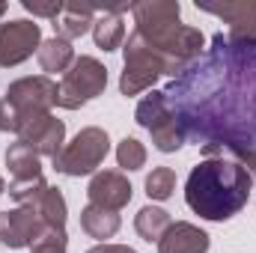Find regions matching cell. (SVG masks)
<instances>
[{"label": "cell", "mask_w": 256, "mask_h": 253, "mask_svg": "<svg viewBox=\"0 0 256 253\" xmlns=\"http://www.w3.org/2000/svg\"><path fill=\"white\" fill-rule=\"evenodd\" d=\"M122 74H120V92L122 96H140V92H149L155 86L158 78L170 74L167 63L143 42V36L137 30H131L122 45ZM173 78V74H170Z\"/></svg>", "instance_id": "cell-6"}, {"label": "cell", "mask_w": 256, "mask_h": 253, "mask_svg": "<svg viewBox=\"0 0 256 253\" xmlns=\"http://www.w3.org/2000/svg\"><path fill=\"white\" fill-rule=\"evenodd\" d=\"M86 253H137V250H134V248H128V244H110V242H104V244L90 248Z\"/></svg>", "instance_id": "cell-24"}, {"label": "cell", "mask_w": 256, "mask_h": 253, "mask_svg": "<svg viewBox=\"0 0 256 253\" xmlns=\"http://www.w3.org/2000/svg\"><path fill=\"white\" fill-rule=\"evenodd\" d=\"M0 194H6V182H3V176H0Z\"/></svg>", "instance_id": "cell-26"}, {"label": "cell", "mask_w": 256, "mask_h": 253, "mask_svg": "<svg viewBox=\"0 0 256 253\" xmlns=\"http://www.w3.org/2000/svg\"><path fill=\"white\" fill-rule=\"evenodd\" d=\"M208 232L188 220L170 224L164 238L158 242V253H208Z\"/></svg>", "instance_id": "cell-13"}, {"label": "cell", "mask_w": 256, "mask_h": 253, "mask_svg": "<svg viewBox=\"0 0 256 253\" xmlns=\"http://www.w3.org/2000/svg\"><path fill=\"white\" fill-rule=\"evenodd\" d=\"M108 152H110L108 131L98 126H86L63 146V152L54 161V170L63 173V176H72V179H78V176H96L98 167L104 164Z\"/></svg>", "instance_id": "cell-5"}, {"label": "cell", "mask_w": 256, "mask_h": 253, "mask_svg": "<svg viewBox=\"0 0 256 253\" xmlns=\"http://www.w3.org/2000/svg\"><path fill=\"white\" fill-rule=\"evenodd\" d=\"M170 224H173V218H170V212H164L161 206H143L137 214H134V230H137V236L143 238V242H161L164 238V232L170 230Z\"/></svg>", "instance_id": "cell-19"}, {"label": "cell", "mask_w": 256, "mask_h": 253, "mask_svg": "<svg viewBox=\"0 0 256 253\" xmlns=\"http://www.w3.org/2000/svg\"><path fill=\"white\" fill-rule=\"evenodd\" d=\"M39 45H42V27L36 21L15 18V21L0 24V66L3 68L30 60L33 54H39Z\"/></svg>", "instance_id": "cell-8"}, {"label": "cell", "mask_w": 256, "mask_h": 253, "mask_svg": "<svg viewBox=\"0 0 256 253\" xmlns=\"http://www.w3.org/2000/svg\"><path fill=\"white\" fill-rule=\"evenodd\" d=\"M126 9L128 6H116V9H104V12L96 15L92 39H96V48H102L104 54L126 45V24H122V12Z\"/></svg>", "instance_id": "cell-14"}, {"label": "cell", "mask_w": 256, "mask_h": 253, "mask_svg": "<svg viewBox=\"0 0 256 253\" xmlns=\"http://www.w3.org/2000/svg\"><path fill=\"white\" fill-rule=\"evenodd\" d=\"M36 60H39V66H42L45 74H57V72L66 74L78 57H74L72 42H66V39H60V36H51V39H42Z\"/></svg>", "instance_id": "cell-18"}, {"label": "cell", "mask_w": 256, "mask_h": 253, "mask_svg": "<svg viewBox=\"0 0 256 253\" xmlns=\"http://www.w3.org/2000/svg\"><path fill=\"white\" fill-rule=\"evenodd\" d=\"M6 9H9V6H6V3H0V18L6 15Z\"/></svg>", "instance_id": "cell-25"}, {"label": "cell", "mask_w": 256, "mask_h": 253, "mask_svg": "<svg viewBox=\"0 0 256 253\" xmlns=\"http://www.w3.org/2000/svg\"><path fill=\"white\" fill-rule=\"evenodd\" d=\"M66 248H68L66 230H45L36 238V244L30 248V253H66Z\"/></svg>", "instance_id": "cell-22"}, {"label": "cell", "mask_w": 256, "mask_h": 253, "mask_svg": "<svg viewBox=\"0 0 256 253\" xmlns=\"http://www.w3.org/2000/svg\"><path fill=\"white\" fill-rule=\"evenodd\" d=\"M134 15V30L143 36V42L167 63L170 74H182L185 66L202 57L206 51V36L179 21L182 6L179 0H143L131 6Z\"/></svg>", "instance_id": "cell-3"}, {"label": "cell", "mask_w": 256, "mask_h": 253, "mask_svg": "<svg viewBox=\"0 0 256 253\" xmlns=\"http://www.w3.org/2000/svg\"><path fill=\"white\" fill-rule=\"evenodd\" d=\"M200 12L218 15L230 24L226 36L242 45H256V0H230V3H200Z\"/></svg>", "instance_id": "cell-10"}, {"label": "cell", "mask_w": 256, "mask_h": 253, "mask_svg": "<svg viewBox=\"0 0 256 253\" xmlns=\"http://www.w3.org/2000/svg\"><path fill=\"white\" fill-rule=\"evenodd\" d=\"M21 6L30 12V15H39V18H57L60 12H63L66 3H60V0H54V3H36V0H21Z\"/></svg>", "instance_id": "cell-23"}, {"label": "cell", "mask_w": 256, "mask_h": 253, "mask_svg": "<svg viewBox=\"0 0 256 253\" xmlns=\"http://www.w3.org/2000/svg\"><path fill=\"white\" fill-rule=\"evenodd\" d=\"M57 92L60 86L48 74H30L18 78L6 86V96L0 98V131L6 134H21L24 128L57 108Z\"/></svg>", "instance_id": "cell-4"}, {"label": "cell", "mask_w": 256, "mask_h": 253, "mask_svg": "<svg viewBox=\"0 0 256 253\" xmlns=\"http://www.w3.org/2000/svg\"><path fill=\"white\" fill-rule=\"evenodd\" d=\"M6 167L12 173V182H33V179L42 176V158L24 140H15L6 149Z\"/></svg>", "instance_id": "cell-16"}, {"label": "cell", "mask_w": 256, "mask_h": 253, "mask_svg": "<svg viewBox=\"0 0 256 253\" xmlns=\"http://www.w3.org/2000/svg\"><path fill=\"white\" fill-rule=\"evenodd\" d=\"M116 164L128 173L143 170L146 167V146L140 140H134V137H122L120 146H116Z\"/></svg>", "instance_id": "cell-21"}, {"label": "cell", "mask_w": 256, "mask_h": 253, "mask_svg": "<svg viewBox=\"0 0 256 253\" xmlns=\"http://www.w3.org/2000/svg\"><path fill=\"white\" fill-rule=\"evenodd\" d=\"M18 140H24L27 146H33L39 152V158L57 161V155L63 152V146H66V122L57 120L54 114H48V116L30 122V126L18 134Z\"/></svg>", "instance_id": "cell-12"}, {"label": "cell", "mask_w": 256, "mask_h": 253, "mask_svg": "<svg viewBox=\"0 0 256 253\" xmlns=\"http://www.w3.org/2000/svg\"><path fill=\"white\" fill-rule=\"evenodd\" d=\"M96 24V6H78V3H66L63 12L54 18V36H60L66 42L80 39L84 33H90Z\"/></svg>", "instance_id": "cell-15"}, {"label": "cell", "mask_w": 256, "mask_h": 253, "mask_svg": "<svg viewBox=\"0 0 256 253\" xmlns=\"http://www.w3.org/2000/svg\"><path fill=\"white\" fill-rule=\"evenodd\" d=\"M173 190H176V173H173V167H155L146 176V196L149 200L164 202V200L173 196Z\"/></svg>", "instance_id": "cell-20"}, {"label": "cell", "mask_w": 256, "mask_h": 253, "mask_svg": "<svg viewBox=\"0 0 256 253\" xmlns=\"http://www.w3.org/2000/svg\"><path fill=\"white\" fill-rule=\"evenodd\" d=\"M254 190V173L232 158H206L185 182V202L202 220L224 224L236 218Z\"/></svg>", "instance_id": "cell-2"}, {"label": "cell", "mask_w": 256, "mask_h": 253, "mask_svg": "<svg viewBox=\"0 0 256 253\" xmlns=\"http://www.w3.org/2000/svg\"><path fill=\"white\" fill-rule=\"evenodd\" d=\"M57 86H60L57 108H63V110H80L84 104H90L92 98H98L104 92V86H108V68H104V63H98L96 57H78Z\"/></svg>", "instance_id": "cell-7"}, {"label": "cell", "mask_w": 256, "mask_h": 253, "mask_svg": "<svg viewBox=\"0 0 256 253\" xmlns=\"http://www.w3.org/2000/svg\"><path fill=\"white\" fill-rule=\"evenodd\" d=\"M120 226H122L120 212L98 208V206H86V208L80 212V230H84L90 238L102 242V244H104V238H114V236L120 232Z\"/></svg>", "instance_id": "cell-17"}, {"label": "cell", "mask_w": 256, "mask_h": 253, "mask_svg": "<svg viewBox=\"0 0 256 253\" xmlns=\"http://www.w3.org/2000/svg\"><path fill=\"white\" fill-rule=\"evenodd\" d=\"M164 96L185 140L206 158H232L256 170V45L214 33L202 57L185 66Z\"/></svg>", "instance_id": "cell-1"}, {"label": "cell", "mask_w": 256, "mask_h": 253, "mask_svg": "<svg viewBox=\"0 0 256 253\" xmlns=\"http://www.w3.org/2000/svg\"><path fill=\"white\" fill-rule=\"evenodd\" d=\"M45 230L48 226L36 212V206H15L9 212H0V244L9 250L33 248Z\"/></svg>", "instance_id": "cell-9"}, {"label": "cell", "mask_w": 256, "mask_h": 253, "mask_svg": "<svg viewBox=\"0 0 256 253\" xmlns=\"http://www.w3.org/2000/svg\"><path fill=\"white\" fill-rule=\"evenodd\" d=\"M131 182L122 170H98L92 179H90V206H98V208H110V212H120L131 202Z\"/></svg>", "instance_id": "cell-11"}]
</instances>
